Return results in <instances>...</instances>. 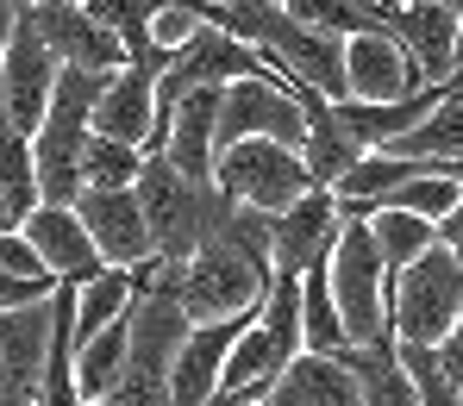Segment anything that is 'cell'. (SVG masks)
I'll list each match as a JSON object with an SVG mask.
<instances>
[{"label": "cell", "mask_w": 463, "mask_h": 406, "mask_svg": "<svg viewBox=\"0 0 463 406\" xmlns=\"http://www.w3.org/2000/svg\"><path fill=\"white\" fill-rule=\"evenodd\" d=\"M132 194H138V207H145V226H151V244H156L163 263H182L194 244L207 238L213 207H220V188H213V181H188L163 151H145V157H138Z\"/></svg>", "instance_id": "cell-1"}, {"label": "cell", "mask_w": 463, "mask_h": 406, "mask_svg": "<svg viewBox=\"0 0 463 406\" xmlns=\"http://www.w3.org/2000/svg\"><path fill=\"white\" fill-rule=\"evenodd\" d=\"M326 288H332V307L345 325V344H370V337H394L388 331V269L370 219H345L332 256H326Z\"/></svg>", "instance_id": "cell-2"}, {"label": "cell", "mask_w": 463, "mask_h": 406, "mask_svg": "<svg viewBox=\"0 0 463 406\" xmlns=\"http://www.w3.org/2000/svg\"><path fill=\"white\" fill-rule=\"evenodd\" d=\"M463 307V263L432 238L413 263L388 275V331L401 344H439Z\"/></svg>", "instance_id": "cell-3"}, {"label": "cell", "mask_w": 463, "mask_h": 406, "mask_svg": "<svg viewBox=\"0 0 463 406\" xmlns=\"http://www.w3.org/2000/svg\"><path fill=\"white\" fill-rule=\"evenodd\" d=\"M213 181L232 200L257 207V213H282L295 194L313 188L301 151L282 144V138H232V144H220L213 151Z\"/></svg>", "instance_id": "cell-4"}, {"label": "cell", "mask_w": 463, "mask_h": 406, "mask_svg": "<svg viewBox=\"0 0 463 406\" xmlns=\"http://www.w3.org/2000/svg\"><path fill=\"white\" fill-rule=\"evenodd\" d=\"M263 281H269V269H257L250 256H238V250L220 244V238H201L188 256H182L175 300H182L188 325L232 319V313H244V307H257V300H263Z\"/></svg>", "instance_id": "cell-5"}, {"label": "cell", "mask_w": 463, "mask_h": 406, "mask_svg": "<svg viewBox=\"0 0 463 406\" xmlns=\"http://www.w3.org/2000/svg\"><path fill=\"white\" fill-rule=\"evenodd\" d=\"M232 138H282L301 151L307 138V106L269 76H238L220 81V106H213V151Z\"/></svg>", "instance_id": "cell-6"}, {"label": "cell", "mask_w": 463, "mask_h": 406, "mask_svg": "<svg viewBox=\"0 0 463 406\" xmlns=\"http://www.w3.org/2000/svg\"><path fill=\"white\" fill-rule=\"evenodd\" d=\"M76 219H81V232H88V244L100 250V263H113V269L156 263V244H151V226H145V207H138L132 181L126 188H81Z\"/></svg>", "instance_id": "cell-7"}, {"label": "cell", "mask_w": 463, "mask_h": 406, "mask_svg": "<svg viewBox=\"0 0 463 406\" xmlns=\"http://www.w3.org/2000/svg\"><path fill=\"white\" fill-rule=\"evenodd\" d=\"M57 57H51V44L25 25V13L13 19V32H6V44H0V106H6V119L32 138L38 132V119H44V106H51V81H57Z\"/></svg>", "instance_id": "cell-8"}, {"label": "cell", "mask_w": 463, "mask_h": 406, "mask_svg": "<svg viewBox=\"0 0 463 406\" xmlns=\"http://www.w3.org/2000/svg\"><path fill=\"white\" fill-rule=\"evenodd\" d=\"M19 13H25V25L51 44L57 63H76V69H119V63H126L119 38H113L81 0H32V6H19Z\"/></svg>", "instance_id": "cell-9"}, {"label": "cell", "mask_w": 463, "mask_h": 406, "mask_svg": "<svg viewBox=\"0 0 463 406\" xmlns=\"http://www.w3.org/2000/svg\"><path fill=\"white\" fill-rule=\"evenodd\" d=\"M338 200H332V188H307V194H295L282 213H269V269H288V275H301L313 263H326L332 256V238H338Z\"/></svg>", "instance_id": "cell-10"}, {"label": "cell", "mask_w": 463, "mask_h": 406, "mask_svg": "<svg viewBox=\"0 0 463 406\" xmlns=\"http://www.w3.org/2000/svg\"><path fill=\"white\" fill-rule=\"evenodd\" d=\"M257 319V307H244V313H232V319H201L182 331V344H175V363H169V401L175 406H207L213 401V388H220V363H226L232 337L244 331V325Z\"/></svg>", "instance_id": "cell-11"}, {"label": "cell", "mask_w": 463, "mask_h": 406, "mask_svg": "<svg viewBox=\"0 0 463 406\" xmlns=\"http://www.w3.org/2000/svg\"><path fill=\"white\" fill-rule=\"evenodd\" d=\"M19 238L32 244V256H38L57 281H88L94 269H107L100 250L88 244V232H81L76 207H51V200H38V207L19 219Z\"/></svg>", "instance_id": "cell-12"}, {"label": "cell", "mask_w": 463, "mask_h": 406, "mask_svg": "<svg viewBox=\"0 0 463 406\" xmlns=\"http://www.w3.org/2000/svg\"><path fill=\"white\" fill-rule=\"evenodd\" d=\"M413 88H426V76L413 69V57L388 32H351L345 38V94L351 100H394Z\"/></svg>", "instance_id": "cell-13"}, {"label": "cell", "mask_w": 463, "mask_h": 406, "mask_svg": "<svg viewBox=\"0 0 463 406\" xmlns=\"http://www.w3.org/2000/svg\"><path fill=\"white\" fill-rule=\"evenodd\" d=\"M388 38L413 57V69L426 81H445L458 63H451V38H458V13L432 6V0H394L388 13Z\"/></svg>", "instance_id": "cell-14"}, {"label": "cell", "mask_w": 463, "mask_h": 406, "mask_svg": "<svg viewBox=\"0 0 463 406\" xmlns=\"http://www.w3.org/2000/svg\"><path fill=\"white\" fill-rule=\"evenodd\" d=\"M151 106H156V76L138 63H119L107 88L94 94V113H88V132H107V138H126L145 151L151 138Z\"/></svg>", "instance_id": "cell-15"}, {"label": "cell", "mask_w": 463, "mask_h": 406, "mask_svg": "<svg viewBox=\"0 0 463 406\" xmlns=\"http://www.w3.org/2000/svg\"><path fill=\"white\" fill-rule=\"evenodd\" d=\"M263 401L269 406H357V382L338 363V350H295Z\"/></svg>", "instance_id": "cell-16"}, {"label": "cell", "mask_w": 463, "mask_h": 406, "mask_svg": "<svg viewBox=\"0 0 463 406\" xmlns=\"http://www.w3.org/2000/svg\"><path fill=\"white\" fill-rule=\"evenodd\" d=\"M44 344H51V294H44V300L0 307V375H6L19 394H38Z\"/></svg>", "instance_id": "cell-17"}, {"label": "cell", "mask_w": 463, "mask_h": 406, "mask_svg": "<svg viewBox=\"0 0 463 406\" xmlns=\"http://www.w3.org/2000/svg\"><path fill=\"white\" fill-rule=\"evenodd\" d=\"M338 363L357 382V406H420L413 401V375L394 350V337H370V344H338Z\"/></svg>", "instance_id": "cell-18"}, {"label": "cell", "mask_w": 463, "mask_h": 406, "mask_svg": "<svg viewBox=\"0 0 463 406\" xmlns=\"http://www.w3.org/2000/svg\"><path fill=\"white\" fill-rule=\"evenodd\" d=\"M301 106H307V138H301V162H307V175H313V188H332L351 162L364 157V144L345 132V119L332 113V100L319 94V88H301L295 94Z\"/></svg>", "instance_id": "cell-19"}, {"label": "cell", "mask_w": 463, "mask_h": 406, "mask_svg": "<svg viewBox=\"0 0 463 406\" xmlns=\"http://www.w3.org/2000/svg\"><path fill=\"white\" fill-rule=\"evenodd\" d=\"M376 151H394V157H420V162H445V169H463V94H439L407 132H394Z\"/></svg>", "instance_id": "cell-20"}, {"label": "cell", "mask_w": 463, "mask_h": 406, "mask_svg": "<svg viewBox=\"0 0 463 406\" xmlns=\"http://www.w3.org/2000/svg\"><path fill=\"white\" fill-rule=\"evenodd\" d=\"M126 375V313L76 337V401H100Z\"/></svg>", "instance_id": "cell-21"}, {"label": "cell", "mask_w": 463, "mask_h": 406, "mask_svg": "<svg viewBox=\"0 0 463 406\" xmlns=\"http://www.w3.org/2000/svg\"><path fill=\"white\" fill-rule=\"evenodd\" d=\"M151 269V263H145ZM145 269H94L88 281H76V337H88V331H100L107 319H119L126 307H132V294L145 288Z\"/></svg>", "instance_id": "cell-22"}, {"label": "cell", "mask_w": 463, "mask_h": 406, "mask_svg": "<svg viewBox=\"0 0 463 406\" xmlns=\"http://www.w3.org/2000/svg\"><path fill=\"white\" fill-rule=\"evenodd\" d=\"M301 25L313 32H338V38H351V32H388V13H394V0H282Z\"/></svg>", "instance_id": "cell-23"}, {"label": "cell", "mask_w": 463, "mask_h": 406, "mask_svg": "<svg viewBox=\"0 0 463 406\" xmlns=\"http://www.w3.org/2000/svg\"><path fill=\"white\" fill-rule=\"evenodd\" d=\"M0 194H6V207L25 219L32 207H38V175H32V138L6 119V106H0Z\"/></svg>", "instance_id": "cell-24"}, {"label": "cell", "mask_w": 463, "mask_h": 406, "mask_svg": "<svg viewBox=\"0 0 463 406\" xmlns=\"http://www.w3.org/2000/svg\"><path fill=\"white\" fill-rule=\"evenodd\" d=\"M370 232H376V250H383V269L394 275L401 263H413L432 244V219L401 213V207H370Z\"/></svg>", "instance_id": "cell-25"}, {"label": "cell", "mask_w": 463, "mask_h": 406, "mask_svg": "<svg viewBox=\"0 0 463 406\" xmlns=\"http://www.w3.org/2000/svg\"><path fill=\"white\" fill-rule=\"evenodd\" d=\"M338 344H345V325L326 288V263H313L301 269V350H338Z\"/></svg>", "instance_id": "cell-26"}, {"label": "cell", "mask_w": 463, "mask_h": 406, "mask_svg": "<svg viewBox=\"0 0 463 406\" xmlns=\"http://www.w3.org/2000/svg\"><path fill=\"white\" fill-rule=\"evenodd\" d=\"M138 144L126 138H107V132H88L81 138V188H126L138 175Z\"/></svg>", "instance_id": "cell-27"}, {"label": "cell", "mask_w": 463, "mask_h": 406, "mask_svg": "<svg viewBox=\"0 0 463 406\" xmlns=\"http://www.w3.org/2000/svg\"><path fill=\"white\" fill-rule=\"evenodd\" d=\"M376 207H401V213H420V219H439V213H451L458 207V175L451 169H426V175H407V181H394Z\"/></svg>", "instance_id": "cell-28"}, {"label": "cell", "mask_w": 463, "mask_h": 406, "mask_svg": "<svg viewBox=\"0 0 463 406\" xmlns=\"http://www.w3.org/2000/svg\"><path fill=\"white\" fill-rule=\"evenodd\" d=\"M100 406H175V401H169L163 382H132V375H119V382L100 394Z\"/></svg>", "instance_id": "cell-29"}, {"label": "cell", "mask_w": 463, "mask_h": 406, "mask_svg": "<svg viewBox=\"0 0 463 406\" xmlns=\"http://www.w3.org/2000/svg\"><path fill=\"white\" fill-rule=\"evenodd\" d=\"M51 281H57V275H13V269H0V307L44 300V294H51Z\"/></svg>", "instance_id": "cell-30"}, {"label": "cell", "mask_w": 463, "mask_h": 406, "mask_svg": "<svg viewBox=\"0 0 463 406\" xmlns=\"http://www.w3.org/2000/svg\"><path fill=\"white\" fill-rule=\"evenodd\" d=\"M432 350H439L445 375H451V382H463V307H458V319H451V331H445V337H439Z\"/></svg>", "instance_id": "cell-31"}, {"label": "cell", "mask_w": 463, "mask_h": 406, "mask_svg": "<svg viewBox=\"0 0 463 406\" xmlns=\"http://www.w3.org/2000/svg\"><path fill=\"white\" fill-rule=\"evenodd\" d=\"M432 238H439V244H445V250L463 263V200L451 207V213H439V219H432Z\"/></svg>", "instance_id": "cell-32"}, {"label": "cell", "mask_w": 463, "mask_h": 406, "mask_svg": "<svg viewBox=\"0 0 463 406\" xmlns=\"http://www.w3.org/2000/svg\"><path fill=\"white\" fill-rule=\"evenodd\" d=\"M13 19H19V6H13V0H0V44H6V32H13Z\"/></svg>", "instance_id": "cell-33"}, {"label": "cell", "mask_w": 463, "mask_h": 406, "mask_svg": "<svg viewBox=\"0 0 463 406\" xmlns=\"http://www.w3.org/2000/svg\"><path fill=\"white\" fill-rule=\"evenodd\" d=\"M0 406H38V401H32V394H19V388H13V394H0Z\"/></svg>", "instance_id": "cell-34"}, {"label": "cell", "mask_w": 463, "mask_h": 406, "mask_svg": "<svg viewBox=\"0 0 463 406\" xmlns=\"http://www.w3.org/2000/svg\"><path fill=\"white\" fill-rule=\"evenodd\" d=\"M451 63L463 69V19H458V38H451Z\"/></svg>", "instance_id": "cell-35"}, {"label": "cell", "mask_w": 463, "mask_h": 406, "mask_svg": "<svg viewBox=\"0 0 463 406\" xmlns=\"http://www.w3.org/2000/svg\"><path fill=\"white\" fill-rule=\"evenodd\" d=\"M445 94H463V69H451V76H445Z\"/></svg>", "instance_id": "cell-36"}, {"label": "cell", "mask_w": 463, "mask_h": 406, "mask_svg": "<svg viewBox=\"0 0 463 406\" xmlns=\"http://www.w3.org/2000/svg\"><path fill=\"white\" fill-rule=\"evenodd\" d=\"M432 6H445V13H458V19H463V0H432Z\"/></svg>", "instance_id": "cell-37"}, {"label": "cell", "mask_w": 463, "mask_h": 406, "mask_svg": "<svg viewBox=\"0 0 463 406\" xmlns=\"http://www.w3.org/2000/svg\"><path fill=\"white\" fill-rule=\"evenodd\" d=\"M232 406H269V401H232Z\"/></svg>", "instance_id": "cell-38"}, {"label": "cell", "mask_w": 463, "mask_h": 406, "mask_svg": "<svg viewBox=\"0 0 463 406\" xmlns=\"http://www.w3.org/2000/svg\"><path fill=\"white\" fill-rule=\"evenodd\" d=\"M458 200H463V175H458Z\"/></svg>", "instance_id": "cell-39"}, {"label": "cell", "mask_w": 463, "mask_h": 406, "mask_svg": "<svg viewBox=\"0 0 463 406\" xmlns=\"http://www.w3.org/2000/svg\"><path fill=\"white\" fill-rule=\"evenodd\" d=\"M81 406H100V401H81Z\"/></svg>", "instance_id": "cell-40"}]
</instances>
